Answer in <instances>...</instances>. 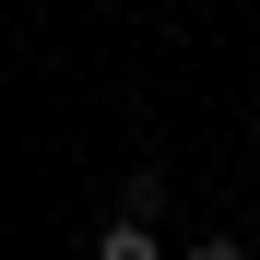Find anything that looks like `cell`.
Wrapping results in <instances>:
<instances>
[{"label": "cell", "mask_w": 260, "mask_h": 260, "mask_svg": "<svg viewBox=\"0 0 260 260\" xmlns=\"http://www.w3.org/2000/svg\"><path fill=\"white\" fill-rule=\"evenodd\" d=\"M95 260H166V248H154V225H142V213H118V225L95 237Z\"/></svg>", "instance_id": "1"}, {"label": "cell", "mask_w": 260, "mask_h": 260, "mask_svg": "<svg viewBox=\"0 0 260 260\" xmlns=\"http://www.w3.org/2000/svg\"><path fill=\"white\" fill-rule=\"evenodd\" d=\"M189 260H248V248H237V237H201V248H189Z\"/></svg>", "instance_id": "2"}]
</instances>
